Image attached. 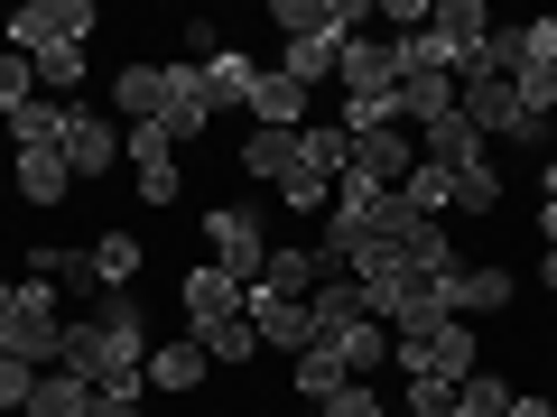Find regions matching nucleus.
Masks as SVG:
<instances>
[{"label": "nucleus", "instance_id": "f257e3e1", "mask_svg": "<svg viewBox=\"0 0 557 417\" xmlns=\"http://www.w3.org/2000/svg\"><path fill=\"white\" fill-rule=\"evenodd\" d=\"M102 28V10L94 0H20V10H0V47H10V56H57V47H84Z\"/></svg>", "mask_w": 557, "mask_h": 417}, {"label": "nucleus", "instance_id": "f03ea898", "mask_svg": "<svg viewBox=\"0 0 557 417\" xmlns=\"http://www.w3.org/2000/svg\"><path fill=\"white\" fill-rule=\"evenodd\" d=\"M391 362L399 371H437V380H474L483 371V325H465V316H446V325H428V334H391Z\"/></svg>", "mask_w": 557, "mask_h": 417}, {"label": "nucleus", "instance_id": "7ed1b4c3", "mask_svg": "<svg viewBox=\"0 0 557 417\" xmlns=\"http://www.w3.org/2000/svg\"><path fill=\"white\" fill-rule=\"evenodd\" d=\"M205 260L251 288V278L270 269V214H260V204H214V214H205Z\"/></svg>", "mask_w": 557, "mask_h": 417}, {"label": "nucleus", "instance_id": "20e7f679", "mask_svg": "<svg viewBox=\"0 0 557 417\" xmlns=\"http://www.w3.org/2000/svg\"><path fill=\"white\" fill-rule=\"evenodd\" d=\"M121 159H131V186H139V204H177V195H186L177 139H168L159 121H131V130H121Z\"/></svg>", "mask_w": 557, "mask_h": 417}, {"label": "nucleus", "instance_id": "39448f33", "mask_svg": "<svg viewBox=\"0 0 557 417\" xmlns=\"http://www.w3.org/2000/svg\"><path fill=\"white\" fill-rule=\"evenodd\" d=\"M177 306H186V334H214V325L242 316V278L214 269V260H196V269L177 278Z\"/></svg>", "mask_w": 557, "mask_h": 417}, {"label": "nucleus", "instance_id": "423d86ee", "mask_svg": "<svg viewBox=\"0 0 557 417\" xmlns=\"http://www.w3.org/2000/svg\"><path fill=\"white\" fill-rule=\"evenodd\" d=\"M511 298H520V278L502 269V260H465V269L446 278V306H456L465 325H483V316H511Z\"/></svg>", "mask_w": 557, "mask_h": 417}, {"label": "nucleus", "instance_id": "0eeeda50", "mask_svg": "<svg viewBox=\"0 0 557 417\" xmlns=\"http://www.w3.org/2000/svg\"><path fill=\"white\" fill-rule=\"evenodd\" d=\"M65 167H75V186L84 177H112V167H121V121L94 112V102H75V121H65Z\"/></svg>", "mask_w": 557, "mask_h": 417}, {"label": "nucleus", "instance_id": "6e6552de", "mask_svg": "<svg viewBox=\"0 0 557 417\" xmlns=\"http://www.w3.org/2000/svg\"><path fill=\"white\" fill-rule=\"evenodd\" d=\"M511 93L530 112H557V20H520V75Z\"/></svg>", "mask_w": 557, "mask_h": 417}, {"label": "nucleus", "instance_id": "1a4fd4ad", "mask_svg": "<svg viewBox=\"0 0 557 417\" xmlns=\"http://www.w3.org/2000/svg\"><path fill=\"white\" fill-rule=\"evenodd\" d=\"M139 260H149V251H139L131 232L84 241V288H75V298H131V288H139Z\"/></svg>", "mask_w": 557, "mask_h": 417}, {"label": "nucleus", "instance_id": "9d476101", "mask_svg": "<svg viewBox=\"0 0 557 417\" xmlns=\"http://www.w3.org/2000/svg\"><path fill=\"white\" fill-rule=\"evenodd\" d=\"M456 112L474 121L483 139H511V130H520V112H530V102H520L511 84H493V75H465V84H456Z\"/></svg>", "mask_w": 557, "mask_h": 417}, {"label": "nucleus", "instance_id": "9b49d317", "mask_svg": "<svg viewBox=\"0 0 557 417\" xmlns=\"http://www.w3.org/2000/svg\"><path fill=\"white\" fill-rule=\"evenodd\" d=\"M307 84L298 75H278V65H260V84H251V130H307Z\"/></svg>", "mask_w": 557, "mask_h": 417}, {"label": "nucleus", "instance_id": "f8f14e48", "mask_svg": "<svg viewBox=\"0 0 557 417\" xmlns=\"http://www.w3.org/2000/svg\"><path fill=\"white\" fill-rule=\"evenodd\" d=\"M168 112V65H149V56H131L112 75V121L131 130V121H159Z\"/></svg>", "mask_w": 557, "mask_h": 417}, {"label": "nucleus", "instance_id": "ddd939ff", "mask_svg": "<svg viewBox=\"0 0 557 417\" xmlns=\"http://www.w3.org/2000/svg\"><path fill=\"white\" fill-rule=\"evenodd\" d=\"M409 139H418V159H428V167H446V177H456V167H474L483 149H493V139H483V130H474V121H465V112L428 121V130H409Z\"/></svg>", "mask_w": 557, "mask_h": 417}, {"label": "nucleus", "instance_id": "4468645a", "mask_svg": "<svg viewBox=\"0 0 557 417\" xmlns=\"http://www.w3.org/2000/svg\"><path fill=\"white\" fill-rule=\"evenodd\" d=\"M10 177H20V204H65L75 195V167H65V149H20V159H10Z\"/></svg>", "mask_w": 557, "mask_h": 417}, {"label": "nucleus", "instance_id": "2eb2a0df", "mask_svg": "<svg viewBox=\"0 0 557 417\" xmlns=\"http://www.w3.org/2000/svg\"><path fill=\"white\" fill-rule=\"evenodd\" d=\"M242 177H260V186H298V130H242Z\"/></svg>", "mask_w": 557, "mask_h": 417}, {"label": "nucleus", "instance_id": "dca6fc26", "mask_svg": "<svg viewBox=\"0 0 557 417\" xmlns=\"http://www.w3.org/2000/svg\"><path fill=\"white\" fill-rule=\"evenodd\" d=\"M251 84H260V65L242 56L233 38H223L214 56H205V102H214V112H251Z\"/></svg>", "mask_w": 557, "mask_h": 417}, {"label": "nucleus", "instance_id": "f3484780", "mask_svg": "<svg viewBox=\"0 0 557 417\" xmlns=\"http://www.w3.org/2000/svg\"><path fill=\"white\" fill-rule=\"evenodd\" d=\"M65 121H75V102H20V112H0V130H10V149H65Z\"/></svg>", "mask_w": 557, "mask_h": 417}, {"label": "nucleus", "instance_id": "a211bd4d", "mask_svg": "<svg viewBox=\"0 0 557 417\" xmlns=\"http://www.w3.org/2000/svg\"><path fill=\"white\" fill-rule=\"evenodd\" d=\"M344 47H354V38H278V75H298L307 93H317V84L344 75Z\"/></svg>", "mask_w": 557, "mask_h": 417}, {"label": "nucleus", "instance_id": "6ab92c4d", "mask_svg": "<svg viewBox=\"0 0 557 417\" xmlns=\"http://www.w3.org/2000/svg\"><path fill=\"white\" fill-rule=\"evenodd\" d=\"M205 371H214V362H205L196 334H177V343H159V353H149V390H168V399L205 390Z\"/></svg>", "mask_w": 557, "mask_h": 417}, {"label": "nucleus", "instance_id": "aec40b11", "mask_svg": "<svg viewBox=\"0 0 557 417\" xmlns=\"http://www.w3.org/2000/svg\"><path fill=\"white\" fill-rule=\"evenodd\" d=\"M344 93H399V65H391V38H354L344 47Z\"/></svg>", "mask_w": 557, "mask_h": 417}, {"label": "nucleus", "instance_id": "412c9836", "mask_svg": "<svg viewBox=\"0 0 557 417\" xmlns=\"http://www.w3.org/2000/svg\"><path fill=\"white\" fill-rule=\"evenodd\" d=\"M288 390H298V399H317V408H325L335 390H354V371H344V353H335V343H307V353L288 362Z\"/></svg>", "mask_w": 557, "mask_h": 417}, {"label": "nucleus", "instance_id": "4be33fe9", "mask_svg": "<svg viewBox=\"0 0 557 417\" xmlns=\"http://www.w3.org/2000/svg\"><path fill=\"white\" fill-rule=\"evenodd\" d=\"M317 241H278L270 251V269H260V288H278V298H317Z\"/></svg>", "mask_w": 557, "mask_h": 417}, {"label": "nucleus", "instance_id": "5701e85b", "mask_svg": "<svg viewBox=\"0 0 557 417\" xmlns=\"http://www.w3.org/2000/svg\"><path fill=\"white\" fill-rule=\"evenodd\" d=\"M456 214H474V223H502V159L483 149L474 167H456Z\"/></svg>", "mask_w": 557, "mask_h": 417}, {"label": "nucleus", "instance_id": "b1692460", "mask_svg": "<svg viewBox=\"0 0 557 417\" xmlns=\"http://www.w3.org/2000/svg\"><path fill=\"white\" fill-rule=\"evenodd\" d=\"M428 28H437L456 56H474V47L493 38V10H483V0H437V10H428Z\"/></svg>", "mask_w": 557, "mask_h": 417}, {"label": "nucleus", "instance_id": "393cba45", "mask_svg": "<svg viewBox=\"0 0 557 417\" xmlns=\"http://www.w3.org/2000/svg\"><path fill=\"white\" fill-rule=\"evenodd\" d=\"M446 112H456V75H399V121L409 130H428Z\"/></svg>", "mask_w": 557, "mask_h": 417}, {"label": "nucleus", "instance_id": "a878e982", "mask_svg": "<svg viewBox=\"0 0 557 417\" xmlns=\"http://www.w3.org/2000/svg\"><path fill=\"white\" fill-rule=\"evenodd\" d=\"M28 417H94V380H75V371H38Z\"/></svg>", "mask_w": 557, "mask_h": 417}, {"label": "nucleus", "instance_id": "bb28decb", "mask_svg": "<svg viewBox=\"0 0 557 417\" xmlns=\"http://www.w3.org/2000/svg\"><path fill=\"white\" fill-rule=\"evenodd\" d=\"M325 343L344 353V371H354V380H372L381 362H391V325H372V316H362V325H344V334H325Z\"/></svg>", "mask_w": 557, "mask_h": 417}, {"label": "nucleus", "instance_id": "cd10ccee", "mask_svg": "<svg viewBox=\"0 0 557 417\" xmlns=\"http://www.w3.org/2000/svg\"><path fill=\"white\" fill-rule=\"evenodd\" d=\"M399 204H409L418 223L456 214V177H446V167H428V159H418V167H409V186H399Z\"/></svg>", "mask_w": 557, "mask_h": 417}, {"label": "nucleus", "instance_id": "c85d7f7f", "mask_svg": "<svg viewBox=\"0 0 557 417\" xmlns=\"http://www.w3.org/2000/svg\"><path fill=\"white\" fill-rule=\"evenodd\" d=\"M196 343H205V362H214V371H242V362H260V334H251V316L214 325V334H196Z\"/></svg>", "mask_w": 557, "mask_h": 417}, {"label": "nucleus", "instance_id": "c756f323", "mask_svg": "<svg viewBox=\"0 0 557 417\" xmlns=\"http://www.w3.org/2000/svg\"><path fill=\"white\" fill-rule=\"evenodd\" d=\"M84 75H94V56H84V47H57V56H38V93H47V102L84 93Z\"/></svg>", "mask_w": 557, "mask_h": 417}, {"label": "nucleus", "instance_id": "7c9ffc66", "mask_svg": "<svg viewBox=\"0 0 557 417\" xmlns=\"http://www.w3.org/2000/svg\"><path fill=\"white\" fill-rule=\"evenodd\" d=\"M456 390H465V380H437V371H418L409 390H399V417H456Z\"/></svg>", "mask_w": 557, "mask_h": 417}, {"label": "nucleus", "instance_id": "2f4dec72", "mask_svg": "<svg viewBox=\"0 0 557 417\" xmlns=\"http://www.w3.org/2000/svg\"><path fill=\"white\" fill-rule=\"evenodd\" d=\"M456 417H511V380H502V371H474V380L456 390Z\"/></svg>", "mask_w": 557, "mask_h": 417}, {"label": "nucleus", "instance_id": "473e14b6", "mask_svg": "<svg viewBox=\"0 0 557 417\" xmlns=\"http://www.w3.org/2000/svg\"><path fill=\"white\" fill-rule=\"evenodd\" d=\"M20 102H38V65L0 47V112H20Z\"/></svg>", "mask_w": 557, "mask_h": 417}, {"label": "nucleus", "instance_id": "72a5a7b5", "mask_svg": "<svg viewBox=\"0 0 557 417\" xmlns=\"http://www.w3.org/2000/svg\"><path fill=\"white\" fill-rule=\"evenodd\" d=\"M28 390H38V371L0 353V417H28Z\"/></svg>", "mask_w": 557, "mask_h": 417}, {"label": "nucleus", "instance_id": "f704fd0d", "mask_svg": "<svg viewBox=\"0 0 557 417\" xmlns=\"http://www.w3.org/2000/svg\"><path fill=\"white\" fill-rule=\"evenodd\" d=\"M325 417H391V408H381V390H372V380H354V390H335V399H325Z\"/></svg>", "mask_w": 557, "mask_h": 417}, {"label": "nucleus", "instance_id": "c9c22d12", "mask_svg": "<svg viewBox=\"0 0 557 417\" xmlns=\"http://www.w3.org/2000/svg\"><path fill=\"white\" fill-rule=\"evenodd\" d=\"M539 251H557V204H539Z\"/></svg>", "mask_w": 557, "mask_h": 417}, {"label": "nucleus", "instance_id": "e433bc0d", "mask_svg": "<svg viewBox=\"0 0 557 417\" xmlns=\"http://www.w3.org/2000/svg\"><path fill=\"white\" fill-rule=\"evenodd\" d=\"M539 195L557 204V149H548V159H539Z\"/></svg>", "mask_w": 557, "mask_h": 417}, {"label": "nucleus", "instance_id": "4c0bfd02", "mask_svg": "<svg viewBox=\"0 0 557 417\" xmlns=\"http://www.w3.org/2000/svg\"><path fill=\"white\" fill-rule=\"evenodd\" d=\"M539 278H548V298H557V251H548V260H539Z\"/></svg>", "mask_w": 557, "mask_h": 417}, {"label": "nucleus", "instance_id": "58836bf2", "mask_svg": "<svg viewBox=\"0 0 557 417\" xmlns=\"http://www.w3.org/2000/svg\"><path fill=\"white\" fill-rule=\"evenodd\" d=\"M298 417H325V408H298Z\"/></svg>", "mask_w": 557, "mask_h": 417}]
</instances>
